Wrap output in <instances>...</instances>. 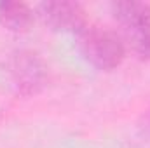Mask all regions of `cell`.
<instances>
[{
  "instance_id": "7a4b0ae2",
  "label": "cell",
  "mask_w": 150,
  "mask_h": 148,
  "mask_svg": "<svg viewBox=\"0 0 150 148\" xmlns=\"http://www.w3.org/2000/svg\"><path fill=\"white\" fill-rule=\"evenodd\" d=\"M113 16L124 28L126 40L140 58H150V4L115 2Z\"/></svg>"
},
{
  "instance_id": "6da1fadb",
  "label": "cell",
  "mask_w": 150,
  "mask_h": 148,
  "mask_svg": "<svg viewBox=\"0 0 150 148\" xmlns=\"http://www.w3.org/2000/svg\"><path fill=\"white\" fill-rule=\"evenodd\" d=\"M77 47L86 61H89L98 70L117 68L124 56L126 45L124 40L115 32L100 26H84L77 33Z\"/></svg>"
},
{
  "instance_id": "5b68a950",
  "label": "cell",
  "mask_w": 150,
  "mask_h": 148,
  "mask_svg": "<svg viewBox=\"0 0 150 148\" xmlns=\"http://www.w3.org/2000/svg\"><path fill=\"white\" fill-rule=\"evenodd\" d=\"M33 19V12L25 2H0V25L11 32H25Z\"/></svg>"
},
{
  "instance_id": "277c9868",
  "label": "cell",
  "mask_w": 150,
  "mask_h": 148,
  "mask_svg": "<svg viewBox=\"0 0 150 148\" xmlns=\"http://www.w3.org/2000/svg\"><path fill=\"white\" fill-rule=\"evenodd\" d=\"M42 21L58 32H80L86 26V11L77 2H44L38 5Z\"/></svg>"
},
{
  "instance_id": "3957f363",
  "label": "cell",
  "mask_w": 150,
  "mask_h": 148,
  "mask_svg": "<svg viewBox=\"0 0 150 148\" xmlns=\"http://www.w3.org/2000/svg\"><path fill=\"white\" fill-rule=\"evenodd\" d=\"M14 89L23 96H33L47 84V66L33 51H18L9 61Z\"/></svg>"
},
{
  "instance_id": "8992f818",
  "label": "cell",
  "mask_w": 150,
  "mask_h": 148,
  "mask_svg": "<svg viewBox=\"0 0 150 148\" xmlns=\"http://www.w3.org/2000/svg\"><path fill=\"white\" fill-rule=\"evenodd\" d=\"M142 129H143V132L145 134H149L150 136V110L143 115V118H142Z\"/></svg>"
}]
</instances>
